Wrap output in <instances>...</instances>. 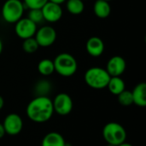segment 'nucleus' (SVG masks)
Returning <instances> with one entry per match:
<instances>
[{
    "label": "nucleus",
    "instance_id": "nucleus-30",
    "mask_svg": "<svg viewBox=\"0 0 146 146\" xmlns=\"http://www.w3.org/2000/svg\"><path fill=\"white\" fill-rule=\"evenodd\" d=\"M106 146H115V145H109V144H107V145Z\"/></svg>",
    "mask_w": 146,
    "mask_h": 146
},
{
    "label": "nucleus",
    "instance_id": "nucleus-20",
    "mask_svg": "<svg viewBox=\"0 0 146 146\" xmlns=\"http://www.w3.org/2000/svg\"><path fill=\"white\" fill-rule=\"evenodd\" d=\"M38 48H39V45L34 37L23 39L22 49L26 53H28V54L34 53L38 50Z\"/></svg>",
    "mask_w": 146,
    "mask_h": 146
},
{
    "label": "nucleus",
    "instance_id": "nucleus-26",
    "mask_svg": "<svg viewBox=\"0 0 146 146\" xmlns=\"http://www.w3.org/2000/svg\"><path fill=\"white\" fill-rule=\"evenodd\" d=\"M48 1L52 2V3H58V4H62L64 2H66L67 0H48Z\"/></svg>",
    "mask_w": 146,
    "mask_h": 146
},
{
    "label": "nucleus",
    "instance_id": "nucleus-19",
    "mask_svg": "<svg viewBox=\"0 0 146 146\" xmlns=\"http://www.w3.org/2000/svg\"><path fill=\"white\" fill-rule=\"evenodd\" d=\"M66 8L70 14L78 15L85 10V3L82 0H67Z\"/></svg>",
    "mask_w": 146,
    "mask_h": 146
},
{
    "label": "nucleus",
    "instance_id": "nucleus-18",
    "mask_svg": "<svg viewBox=\"0 0 146 146\" xmlns=\"http://www.w3.org/2000/svg\"><path fill=\"white\" fill-rule=\"evenodd\" d=\"M38 71L43 76H49L55 72L54 62L48 58L42 59L38 64Z\"/></svg>",
    "mask_w": 146,
    "mask_h": 146
},
{
    "label": "nucleus",
    "instance_id": "nucleus-24",
    "mask_svg": "<svg viewBox=\"0 0 146 146\" xmlns=\"http://www.w3.org/2000/svg\"><path fill=\"white\" fill-rule=\"evenodd\" d=\"M5 134H6V133H5V131H4L3 126V124H2V123H0V139H1L2 138H3Z\"/></svg>",
    "mask_w": 146,
    "mask_h": 146
},
{
    "label": "nucleus",
    "instance_id": "nucleus-14",
    "mask_svg": "<svg viewBox=\"0 0 146 146\" xmlns=\"http://www.w3.org/2000/svg\"><path fill=\"white\" fill-rule=\"evenodd\" d=\"M66 141L63 136L57 132L48 133L42 139L41 146H65Z\"/></svg>",
    "mask_w": 146,
    "mask_h": 146
},
{
    "label": "nucleus",
    "instance_id": "nucleus-31",
    "mask_svg": "<svg viewBox=\"0 0 146 146\" xmlns=\"http://www.w3.org/2000/svg\"><path fill=\"white\" fill-rule=\"evenodd\" d=\"M105 1H108V2H110V1H111V0H105Z\"/></svg>",
    "mask_w": 146,
    "mask_h": 146
},
{
    "label": "nucleus",
    "instance_id": "nucleus-23",
    "mask_svg": "<svg viewBox=\"0 0 146 146\" xmlns=\"http://www.w3.org/2000/svg\"><path fill=\"white\" fill-rule=\"evenodd\" d=\"M48 0H23L25 7L30 9H41Z\"/></svg>",
    "mask_w": 146,
    "mask_h": 146
},
{
    "label": "nucleus",
    "instance_id": "nucleus-7",
    "mask_svg": "<svg viewBox=\"0 0 146 146\" xmlns=\"http://www.w3.org/2000/svg\"><path fill=\"white\" fill-rule=\"evenodd\" d=\"M15 24V34L21 39L34 37L37 32V24L33 22L27 17H22Z\"/></svg>",
    "mask_w": 146,
    "mask_h": 146
},
{
    "label": "nucleus",
    "instance_id": "nucleus-9",
    "mask_svg": "<svg viewBox=\"0 0 146 146\" xmlns=\"http://www.w3.org/2000/svg\"><path fill=\"white\" fill-rule=\"evenodd\" d=\"M5 133L10 136L18 135L23 129V121L21 117L16 113L9 114L2 123Z\"/></svg>",
    "mask_w": 146,
    "mask_h": 146
},
{
    "label": "nucleus",
    "instance_id": "nucleus-13",
    "mask_svg": "<svg viewBox=\"0 0 146 146\" xmlns=\"http://www.w3.org/2000/svg\"><path fill=\"white\" fill-rule=\"evenodd\" d=\"M133 104L138 107L145 108L146 106V84L145 82L139 83L132 92Z\"/></svg>",
    "mask_w": 146,
    "mask_h": 146
},
{
    "label": "nucleus",
    "instance_id": "nucleus-2",
    "mask_svg": "<svg viewBox=\"0 0 146 146\" xmlns=\"http://www.w3.org/2000/svg\"><path fill=\"white\" fill-rule=\"evenodd\" d=\"M84 79L89 87L95 90H102L107 87L110 75L104 68L92 67L86 71Z\"/></svg>",
    "mask_w": 146,
    "mask_h": 146
},
{
    "label": "nucleus",
    "instance_id": "nucleus-25",
    "mask_svg": "<svg viewBox=\"0 0 146 146\" xmlns=\"http://www.w3.org/2000/svg\"><path fill=\"white\" fill-rule=\"evenodd\" d=\"M3 106H4V99H3V98L0 95V110L3 108Z\"/></svg>",
    "mask_w": 146,
    "mask_h": 146
},
{
    "label": "nucleus",
    "instance_id": "nucleus-29",
    "mask_svg": "<svg viewBox=\"0 0 146 146\" xmlns=\"http://www.w3.org/2000/svg\"><path fill=\"white\" fill-rule=\"evenodd\" d=\"M65 146H72L70 144H68V143H66V145Z\"/></svg>",
    "mask_w": 146,
    "mask_h": 146
},
{
    "label": "nucleus",
    "instance_id": "nucleus-6",
    "mask_svg": "<svg viewBox=\"0 0 146 146\" xmlns=\"http://www.w3.org/2000/svg\"><path fill=\"white\" fill-rule=\"evenodd\" d=\"M52 104L54 113L62 116L69 115L74 108L72 98L65 92L58 93L52 100Z\"/></svg>",
    "mask_w": 146,
    "mask_h": 146
},
{
    "label": "nucleus",
    "instance_id": "nucleus-17",
    "mask_svg": "<svg viewBox=\"0 0 146 146\" xmlns=\"http://www.w3.org/2000/svg\"><path fill=\"white\" fill-rule=\"evenodd\" d=\"M52 90V85L51 83L45 79H42L38 80L33 88L34 93L36 97H48L49 93Z\"/></svg>",
    "mask_w": 146,
    "mask_h": 146
},
{
    "label": "nucleus",
    "instance_id": "nucleus-11",
    "mask_svg": "<svg viewBox=\"0 0 146 146\" xmlns=\"http://www.w3.org/2000/svg\"><path fill=\"white\" fill-rule=\"evenodd\" d=\"M127 68V62L121 56H112L107 62L106 71L110 75V77L114 76H121L124 74Z\"/></svg>",
    "mask_w": 146,
    "mask_h": 146
},
{
    "label": "nucleus",
    "instance_id": "nucleus-4",
    "mask_svg": "<svg viewBox=\"0 0 146 146\" xmlns=\"http://www.w3.org/2000/svg\"><path fill=\"white\" fill-rule=\"evenodd\" d=\"M102 135L107 144L115 146L125 142L127 136L124 127L115 121L109 122L104 127Z\"/></svg>",
    "mask_w": 146,
    "mask_h": 146
},
{
    "label": "nucleus",
    "instance_id": "nucleus-10",
    "mask_svg": "<svg viewBox=\"0 0 146 146\" xmlns=\"http://www.w3.org/2000/svg\"><path fill=\"white\" fill-rule=\"evenodd\" d=\"M41 10L44 20L50 23H55L60 21L63 14L61 4L52 3L50 1H48L41 8Z\"/></svg>",
    "mask_w": 146,
    "mask_h": 146
},
{
    "label": "nucleus",
    "instance_id": "nucleus-32",
    "mask_svg": "<svg viewBox=\"0 0 146 146\" xmlns=\"http://www.w3.org/2000/svg\"><path fill=\"white\" fill-rule=\"evenodd\" d=\"M82 1H84V0H82Z\"/></svg>",
    "mask_w": 146,
    "mask_h": 146
},
{
    "label": "nucleus",
    "instance_id": "nucleus-16",
    "mask_svg": "<svg viewBox=\"0 0 146 146\" xmlns=\"http://www.w3.org/2000/svg\"><path fill=\"white\" fill-rule=\"evenodd\" d=\"M107 88L111 94L118 96L126 89V84L121 76H114L110 77L107 85Z\"/></svg>",
    "mask_w": 146,
    "mask_h": 146
},
{
    "label": "nucleus",
    "instance_id": "nucleus-8",
    "mask_svg": "<svg viewBox=\"0 0 146 146\" xmlns=\"http://www.w3.org/2000/svg\"><path fill=\"white\" fill-rule=\"evenodd\" d=\"M56 32L50 26H44L38 29L34 35L36 41L39 47H49L52 45L56 40Z\"/></svg>",
    "mask_w": 146,
    "mask_h": 146
},
{
    "label": "nucleus",
    "instance_id": "nucleus-27",
    "mask_svg": "<svg viewBox=\"0 0 146 146\" xmlns=\"http://www.w3.org/2000/svg\"><path fill=\"white\" fill-rule=\"evenodd\" d=\"M3 44L2 39L0 38V55H1L2 52H3Z\"/></svg>",
    "mask_w": 146,
    "mask_h": 146
},
{
    "label": "nucleus",
    "instance_id": "nucleus-28",
    "mask_svg": "<svg viewBox=\"0 0 146 146\" xmlns=\"http://www.w3.org/2000/svg\"><path fill=\"white\" fill-rule=\"evenodd\" d=\"M117 146H133V145H131V144H129V143H127L126 141L125 142H123V143H121V144H120L119 145Z\"/></svg>",
    "mask_w": 146,
    "mask_h": 146
},
{
    "label": "nucleus",
    "instance_id": "nucleus-22",
    "mask_svg": "<svg viewBox=\"0 0 146 146\" xmlns=\"http://www.w3.org/2000/svg\"><path fill=\"white\" fill-rule=\"evenodd\" d=\"M27 18L37 25L42 22V21H44V17L41 9H30L27 15Z\"/></svg>",
    "mask_w": 146,
    "mask_h": 146
},
{
    "label": "nucleus",
    "instance_id": "nucleus-1",
    "mask_svg": "<svg viewBox=\"0 0 146 146\" xmlns=\"http://www.w3.org/2000/svg\"><path fill=\"white\" fill-rule=\"evenodd\" d=\"M26 114L28 119L35 123L49 121L54 115L52 100L49 97H35L28 103Z\"/></svg>",
    "mask_w": 146,
    "mask_h": 146
},
{
    "label": "nucleus",
    "instance_id": "nucleus-3",
    "mask_svg": "<svg viewBox=\"0 0 146 146\" xmlns=\"http://www.w3.org/2000/svg\"><path fill=\"white\" fill-rule=\"evenodd\" d=\"M53 62L55 72L62 77H71L78 69V62L75 57L69 53H60Z\"/></svg>",
    "mask_w": 146,
    "mask_h": 146
},
{
    "label": "nucleus",
    "instance_id": "nucleus-15",
    "mask_svg": "<svg viewBox=\"0 0 146 146\" xmlns=\"http://www.w3.org/2000/svg\"><path fill=\"white\" fill-rule=\"evenodd\" d=\"M93 11L97 17L100 19L107 18L111 13L110 2L105 0H97L93 5Z\"/></svg>",
    "mask_w": 146,
    "mask_h": 146
},
{
    "label": "nucleus",
    "instance_id": "nucleus-5",
    "mask_svg": "<svg viewBox=\"0 0 146 146\" xmlns=\"http://www.w3.org/2000/svg\"><path fill=\"white\" fill-rule=\"evenodd\" d=\"M24 10L21 0H6L2 7V17L7 23L15 24L23 17Z\"/></svg>",
    "mask_w": 146,
    "mask_h": 146
},
{
    "label": "nucleus",
    "instance_id": "nucleus-12",
    "mask_svg": "<svg viewBox=\"0 0 146 146\" xmlns=\"http://www.w3.org/2000/svg\"><path fill=\"white\" fill-rule=\"evenodd\" d=\"M87 53L92 57H99L103 55L105 50V44L102 38L97 36H92L88 38L86 44Z\"/></svg>",
    "mask_w": 146,
    "mask_h": 146
},
{
    "label": "nucleus",
    "instance_id": "nucleus-21",
    "mask_svg": "<svg viewBox=\"0 0 146 146\" xmlns=\"http://www.w3.org/2000/svg\"><path fill=\"white\" fill-rule=\"evenodd\" d=\"M118 102L121 106L124 107H128L131 106L132 104H133V95H132V92L128 91V90H124L122 92H121L118 96Z\"/></svg>",
    "mask_w": 146,
    "mask_h": 146
}]
</instances>
